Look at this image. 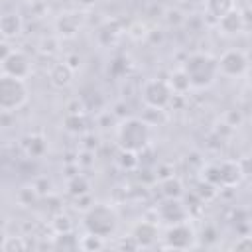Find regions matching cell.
<instances>
[{
  "mask_svg": "<svg viewBox=\"0 0 252 252\" xmlns=\"http://www.w3.org/2000/svg\"><path fill=\"white\" fill-rule=\"evenodd\" d=\"M152 142V124L146 118L124 116L116 126V144L120 150L128 152H144Z\"/></svg>",
  "mask_w": 252,
  "mask_h": 252,
  "instance_id": "6da1fadb",
  "label": "cell"
},
{
  "mask_svg": "<svg viewBox=\"0 0 252 252\" xmlns=\"http://www.w3.org/2000/svg\"><path fill=\"white\" fill-rule=\"evenodd\" d=\"M181 69L185 71L191 89H209L220 77L217 57H213L211 53H191L183 61Z\"/></svg>",
  "mask_w": 252,
  "mask_h": 252,
  "instance_id": "7a4b0ae2",
  "label": "cell"
},
{
  "mask_svg": "<svg viewBox=\"0 0 252 252\" xmlns=\"http://www.w3.org/2000/svg\"><path fill=\"white\" fill-rule=\"evenodd\" d=\"M83 228L89 234L100 236V238H110L118 230V213L112 205L108 203H93L85 213H83Z\"/></svg>",
  "mask_w": 252,
  "mask_h": 252,
  "instance_id": "3957f363",
  "label": "cell"
},
{
  "mask_svg": "<svg viewBox=\"0 0 252 252\" xmlns=\"http://www.w3.org/2000/svg\"><path fill=\"white\" fill-rule=\"evenodd\" d=\"M244 173L236 161L230 159H222V161H211L201 169V179L215 185L217 189H228V187H236L242 181Z\"/></svg>",
  "mask_w": 252,
  "mask_h": 252,
  "instance_id": "277c9868",
  "label": "cell"
},
{
  "mask_svg": "<svg viewBox=\"0 0 252 252\" xmlns=\"http://www.w3.org/2000/svg\"><path fill=\"white\" fill-rule=\"evenodd\" d=\"M30 91L24 79L0 75V112H16L28 102Z\"/></svg>",
  "mask_w": 252,
  "mask_h": 252,
  "instance_id": "5b68a950",
  "label": "cell"
},
{
  "mask_svg": "<svg viewBox=\"0 0 252 252\" xmlns=\"http://www.w3.org/2000/svg\"><path fill=\"white\" fill-rule=\"evenodd\" d=\"M140 96L146 108H152V110H165L173 100V93L165 79H148L142 85Z\"/></svg>",
  "mask_w": 252,
  "mask_h": 252,
  "instance_id": "8992f818",
  "label": "cell"
},
{
  "mask_svg": "<svg viewBox=\"0 0 252 252\" xmlns=\"http://www.w3.org/2000/svg\"><path fill=\"white\" fill-rule=\"evenodd\" d=\"M193 246H197V232L187 220L167 224V230L163 234V248L189 250Z\"/></svg>",
  "mask_w": 252,
  "mask_h": 252,
  "instance_id": "52a82bcc",
  "label": "cell"
},
{
  "mask_svg": "<svg viewBox=\"0 0 252 252\" xmlns=\"http://www.w3.org/2000/svg\"><path fill=\"white\" fill-rule=\"evenodd\" d=\"M217 65H219V75L222 77L228 79L242 77L248 71V55L238 47H230L222 51L220 57H217Z\"/></svg>",
  "mask_w": 252,
  "mask_h": 252,
  "instance_id": "ba28073f",
  "label": "cell"
},
{
  "mask_svg": "<svg viewBox=\"0 0 252 252\" xmlns=\"http://www.w3.org/2000/svg\"><path fill=\"white\" fill-rule=\"evenodd\" d=\"M0 65H2V73H4V75L16 77V79H24V81H26V79L32 75V71H33L32 59H30L24 51H20V49H12L10 55H8Z\"/></svg>",
  "mask_w": 252,
  "mask_h": 252,
  "instance_id": "9c48e42d",
  "label": "cell"
},
{
  "mask_svg": "<svg viewBox=\"0 0 252 252\" xmlns=\"http://www.w3.org/2000/svg\"><path fill=\"white\" fill-rule=\"evenodd\" d=\"M156 215L159 220L167 222V224H175V222H183V220H189V209L179 201V197H165L158 209H156Z\"/></svg>",
  "mask_w": 252,
  "mask_h": 252,
  "instance_id": "30bf717a",
  "label": "cell"
},
{
  "mask_svg": "<svg viewBox=\"0 0 252 252\" xmlns=\"http://www.w3.org/2000/svg\"><path fill=\"white\" fill-rule=\"evenodd\" d=\"M140 248H148L152 246L156 240H158V224L156 222H150V220H142L138 222L134 228H132V234H130Z\"/></svg>",
  "mask_w": 252,
  "mask_h": 252,
  "instance_id": "8fae6325",
  "label": "cell"
},
{
  "mask_svg": "<svg viewBox=\"0 0 252 252\" xmlns=\"http://www.w3.org/2000/svg\"><path fill=\"white\" fill-rule=\"evenodd\" d=\"M24 30V20L18 12H6L0 16V35L4 39H14L22 33Z\"/></svg>",
  "mask_w": 252,
  "mask_h": 252,
  "instance_id": "7c38bea8",
  "label": "cell"
},
{
  "mask_svg": "<svg viewBox=\"0 0 252 252\" xmlns=\"http://www.w3.org/2000/svg\"><path fill=\"white\" fill-rule=\"evenodd\" d=\"M219 28L224 32V33H228V35H236V33H242L244 30H246V18L240 14V10H236V8H232L228 14H224L219 22Z\"/></svg>",
  "mask_w": 252,
  "mask_h": 252,
  "instance_id": "4fadbf2b",
  "label": "cell"
},
{
  "mask_svg": "<svg viewBox=\"0 0 252 252\" xmlns=\"http://www.w3.org/2000/svg\"><path fill=\"white\" fill-rule=\"evenodd\" d=\"M47 79H49L51 87H55V89H67L73 83V71L63 61H59V63H53L49 67Z\"/></svg>",
  "mask_w": 252,
  "mask_h": 252,
  "instance_id": "5bb4252c",
  "label": "cell"
},
{
  "mask_svg": "<svg viewBox=\"0 0 252 252\" xmlns=\"http://www.w3.org/2000/svg\"><path fill=\"white\" fill-rule=\"evenodd\" d=\"M55 28H57L59 35H63V37H75L79 33V30H81V18H79V14L65 12V14H61L57 18Z\"/></svg>",
  "mask_w": 252,
  "mask_h": 252,
  "instance_id": "9a60e30c",
  "label": "cell"
},
{
  "mask_svg": "<svg viewBox=\"0 0 252 252\" xmlns=\"http://www.w3.org/2000/svg\"><path fill=\"white\" fill-rule=\"evenodd\" d=\"M22 150L28 158H43L47 152V140L41 134H30L22 140Z\"/></svg>",
  "mask_w": 252,
  "mask_h": 252,
  "instance_id": "2e32d148",
  "label": "cell"
},
{
  "mask_svg": "<svg viewBox=\"0 0 252 252\" xmlns=\"http://www.w3.org/2000/svg\"><path fill=\"white\" fill-rule=\"evenodd\" d=\"M165 81H167V85H169V89H171V93L175 96H185L191 91V83H189V79H187V75H185V71L181 67L171 71Z\"/></svg>",
  "mask_w": 252,
  "mask_h": 252,
  "instance_id": "e0dca14e",
  "label": "cell"
},
{
  "mask_svg": "<svg viewBox=\"0 0 252 252\" xmlns=\"http://www.w3.org/2000/svg\"><path fill=\"white\" fill-rule=\"evenodd\" d=\"M232 8H236L234 6V0H205V14L213 22H219Z\"/></svg>",
  "mask_w": 252,
  "mask_h": 252,
  "instance_id": "ac0fdd59",
  "label": "cell"
},
{
  "mask_svg": "<svg viewBox=\"0 0 252 252\" xmlns=\"http://www.w3.org/2000/svg\"><path fill=\"white\" fill-rule=\"evenodd\" d=\"M63 128L69 132V134H77V136H83L87 134V116L85 112L83 114H65L63 118Z\"/></svg>",
  "mask_w": 252,
  "mask_h": 252,
  "instance_id": "d6986e66",
  "label": "cell"
},
{
  "mask_svg": "<svg viewBox=\"0 0 252 252\" xmlns=\"http://www.w3.org/2000/svg\"><path fill=\"white\" fill-rule=\"evenodd\" d=\"M120 26H118V22L116 20H112V22H106V24H102L100 28H98V33H96V37H98V41L102 43V45H112L114 41H116V37L120 35Z\"/></svg>",
  "mask_w": 252,
  "mask_h": 252,
  "instance_id": "ffe728a7",
  "label": "cell"
},
{
  "mask_svg": "<svg viewBox=\"0 0 252 252\" xmlns=\"http://www.w3.org/2000/svg\"><path fill=\"white\" fill-rule=\"evenodd\" d=\"M89 189H91V183H89V179H87L85 175H81V173L71 175V177H69V181H67V193H69L71 197L87 195V193H89Z\"/></svg>",
  "mask_w": 252,
  "mask_h": 252,
  "instance_id": "44dd1931",
  "label": "cell"
},
{
  "mask_svg": "<svg viewBox=\"0 0 252 252\" xmlns=\"http://www.w3.org/2000/svg\"><path fill=\"white\" fill-rule=\"evenodd\" d=\"M116 161H118L120 169H124V171H134V169L140 167V154L128 152V150H120Z\"/></svg>",
  "mask_w": 252,
  "mask_h": 252,
  "instance_id": "7402d4cb",
  "label": "cell"
},
{
  "mask_svg": "<svg viewBox=\"0 0 252 252\" xmlns=\"http://www.w3.org/2000/svg\"><path fill=\"white\" fill-rule=\"evenodd\" d=\"M161 195L163 197H181L183 195V183L177 177H165L161 179Z\"/></svg>",
  "mask_w": 252,
  "mask_h": 252,
  "instance_id": "603a6c76",
  "label": "cell"
},
{
  "mask_svg": "<svg viewBox=\"0 0 252 252\" xmlns=\"http://www.w3.org/2000/svg\"><path fill=\"white\" fill-rule=\"evenodd\" d=\"M53 248L57 250H77L79 248V236H73V232H61L55 236Z\"/></svg>",
  "mask_w": 252,
  "mask_h": 252,
  "instance_id": "cb8c5ba5",
  "label": "cell"
},
{
  "mask_svg": "<svg viewBox=\"0 0 252 252\" xmlns=\"http://www.w3.org/2000/svg\"><path fill=\"white\" fill-rule=\"evenodd\" d=\"M102 246H104V238H100V236H94V234L85 232L79 238V248L81 250H100Z\"/></svg>",
  "mask_w": 252,
  "mask_h": 252,
  "instance_id": "d4e9b609",
  "label": "cell"
},
{
  "mask_svg": "<svg viewBox=\"0 0 252 252\" xmlns=\"http://www.w3.org/2000/svg\"><path fill=\"white\" fill-rule=\"evenodd\" d=\"M51 226H53L55 234L71 232V230H73V222H71L69 215H65V213H57V215L53 217V220H51Z\"/></svg>",
  "mask_w": 252,
  "mask_h": 252,
  "instance_id": "484cf974",
  "label": "cell"
},
{
  "mask_svg": "<svg viewBox=\"0 0 252 252\" xmlns=\"http://www.w3.org/2000/svg\"><path fill=\"white\" fill-rule=\"evenodd\" d=\"M18 199H20L22 205H32V203L37 199V191L33 189V185H32V187H24V189H20Z\"/></svg>",
  "mask_w": 252,
  "mask_h": 252,
  "instance_id": "4316f807",
  "label": "cell"
},
{
  "mask_svg": "<svg viewBox=\"0 0 252 252\" xmlns=\"http://www.w3.org/2000/svg\"><path fill=\"white\" fill-rule=\"evenodd\" d=\"M81 61H83V59H81V55H79L77 51H71V53H67V55L63 57V63H65V65H67V67H69L73 73H75V71H77V69L83 65Z\"/></svg>",
  "mask_w": 252,
  "mask_h": 252,
  "instance_id": "83f0119b",
  "label": "cell"
},
{
  "mask_svg": "<svg viewBox=\"0 0 252 252\" xmlns=\"http://www.w3.org/2000/svg\"><path fill=\"white\" fill-rule=\"evenodd\" d=\"M85 110H87V106H85L83 98H73V100L67 102V112L69 114H83Z\"/></svg>",
  "mask_w": 252,
  "mask_h": 252,
  "instance_id": "f1b7e54d",
  "label": "cell"
},
{
  "mask_svg": "<svg viewBox=\"0 0 252 252\" xmlns=\"http://www.w3.org/2000/svg\"><path fill=\"white\" fill-rule=\"evenodd\" d=\"M128 33H130L134 39H144V37L148 35V30H146L144 24H134V26L128 30Z\"/></svg>",
  "mask_w": 252,
  "mask_h": 252,
  "instance_id": "f546056e",
  "label": "cell"
},
{
  "mask_svg": "<svg viewBox=\"0 0 252 252\" xmlns=\"http://www.w3.org/2000/svg\"><path fill=\"white\" fill-rule=\"evenodd\" d=\"M2 248H4V250H14V248L22 250V248H26V244H24L20 238H14V236H6V240H4V244H2Z\"/></svg>",
  "mask_w": 252,
  "mask_h": 252,
  "instance_id": "4dcf8cb0",
  "label": "cell"
},
{
  "mask_svg": "<svg viewBox=\"0 0 252 252\" xmlns=\"http://www.w3.org/2000/svg\"><path fill=\"white\" fill-rule=\"evenodd\" d=\"M226 116H230L232 120H228L226 122V126H240V122H242V112L236 108V110H228L226 112Z\"/></svg>",
  "mask_w": 252,
  "mask_h": 252,
  "instance_id": "1f68e13d",
  "label": "cell"
},
{
  "mask_svg": "<svg viewBox=\"0 0 252 252\" xmlns=\"http://www.w3.org/2000/svg\"><path fill=\"white\" fill-rule=\"evenodd\" d=\"M236 250H250L252 248V238L250 236H240V240L234 244Z\"/></svg>",
  "mask_w": 252,
  "mask_h": 252,
  "instance_id": "d6a6232c",
  "label": "cell"
},
{
  "mask_svg": "<svg viewBox=\"0 0 252 252\" xmlns=\"http://www.w3.org/2000/svg\"><path fill=\"white\" fill-rule=\"evenodd\" d=\"M14 47H10V43L8 41H0V63L10 55V51H12Z\"/></svg>",
  "mask_w": 252,
  "mask_h": 252,
  "instance_id": "836d02e7",
  "label": "cell"
},
{
  "mask_svg": "<svg viewBox=\"0 0 252 252\" xmlns=\"http://www.w3.org/2000/svg\"><path fill=\"white\" fill-rule=\"evenodd\" d=\"M79 4H81V6H93L94 0H79Z\"/></svg>",
  "mask_w": 252,
  "mask_h": 252,
  "instance_id": "e575fe53",
  "label": "cell"
}]
</instances>
